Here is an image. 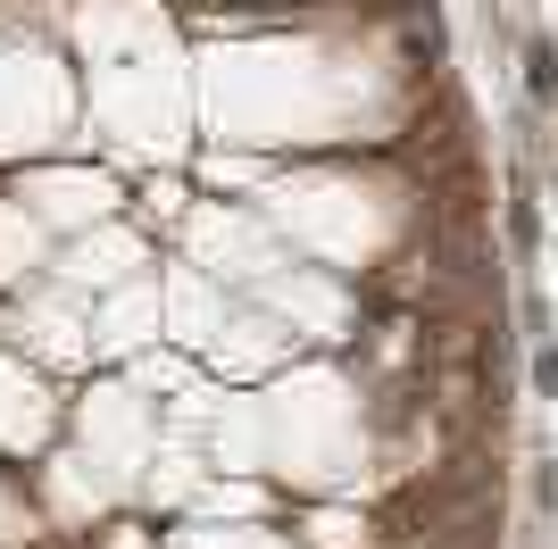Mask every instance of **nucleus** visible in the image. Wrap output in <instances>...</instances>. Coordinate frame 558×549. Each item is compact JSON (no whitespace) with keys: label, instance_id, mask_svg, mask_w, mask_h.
<instances>
[{"label":"nucleus","instance_id":"f257e3e1","mask_svg":"<svg viewBox=\"0 0 558 549\" xmlns=\"http://www.w3.org/2000/svg\"><path fill=\"white\" fill-rule=\"evenodd\" d=\"M525 91H534L542 109L558 100V50H550V42H534V50H525Z\"/></svg>","mask_w":558,"mask_h":549}]
</instances>
